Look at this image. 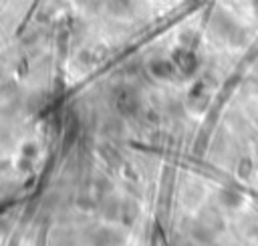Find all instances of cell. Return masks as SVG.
<instances>
[{
	"label": "cell",
	"mask_w": 258,
	"mask_h": 246,
	"mask_svg": "<svg viewBox=\"0 0 258 246\" xmlns=\"http://www.w3.org/2000/svg\"><path fill=\"white\" fill-rule=\"evenodd\" d=\"M113 99H115V107H117L119 113H125L127 115V113H133L135 111L137 99H135L133 91H129V89H117L115 95H113Z\"/></svg>",
	"instance_id": "6da1fadb"
},
{
	"label": "cell",
	"mask_w": 258,
	"mask_h": 246,
	"mask_svg": "<svg viewBox=\"0 0 258 246\" xmlns=\"http://www.w3.org/2000/svg\"><path fill=\"white\" fill-rule=\"evenodd\" d=\"M109 10L115 14H125L131 10V2L129 0H109Z\"/></svg>",
	"instance_id": "7a4b0ae2"
}]
</instances>
